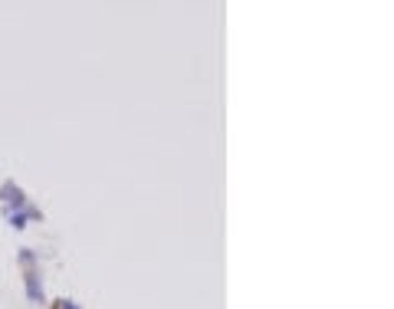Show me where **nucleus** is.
I'll list each match as a JSON object with an SVG mask.
<instances>
[]
</instances>
